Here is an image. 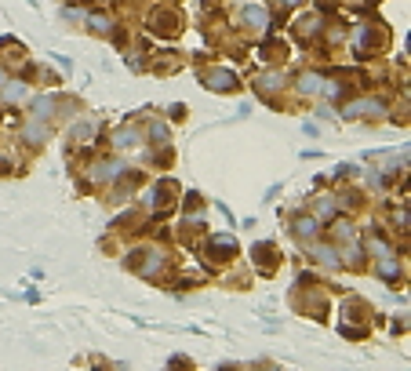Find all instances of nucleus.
<instances>
[{"mask_svg": "<svg viewBox=\"0 0 411 371\" xmlns=\"http://www.w3.org/2000/svg\"><path fill=\"white\" fill-rule=\"evenodd\" d=\"M244 25H248L251 33H266L269 30V11L262 8V4H251V8H244Z\"/></svg>", "mask_w": 411, "mask_h": 371, "instance_id": "obj_1", "label": "nucleus"}, {"mask_svg": "<svg viewBox=\"0 0 411 371\" xmlns=\"http://www.w3.org/2000/svg\"><path fill=\"white\" fill-rule=\"evenodd\" d=\"M149 25H153L157 33L175 36V33H178V15H171V11H153V15H149Z\"/></svg>", "mask_w": 411, "mask_h": 371, "instance_id": "obj_2", "label": "nucleus"}, {"mask_svg": "<svg viewBox=\"0 0 411 371\" xmlns=\"http://www.w3.org/2000/svg\"><path fill=\"white\" fill-rule=\"evenodd\" d=\"M208 87H215V92H233L237 87V76L229 70H211L208 73Z\"/></svg>", "mask_w": 411, "mask_h": 371, "instance_id": "obj_3", "label": "nucleus"}, {"mask_svg": "<svg viewBox=\"0 0 411 371\" xmlns=\"http://www.w3.org/2000/svg\"><path fill=\"white\" fill-rule=\"evenodd\" d=\"M320 233V222L313 219V215H310V219H295V237H299V240H313Z\"/></svg>", "mask_w": 411, "mask_h": 371, "instance_id": "obj_4", "label": "nucleus"}, {"mask_svg": "<svg viewBox=\"0 0 411 371\" xmlns=\"http://www.w3.org/2000/svg\"><path fill=\"white\" fill-rule=\"evenodd\" d=\"M0 87H4V102H11V106L30 98V87H25L22 81H15V84H0Z\"/></svg>", "mask_w": 411, "mask_h": 371, "instance_id": "obj_5", "label": "nucleus"}, {"mask_svg": "<svg viewBox=\"0 0 411 371\" xmlns=\"http://www.w3.org/2000/svg\"><path fill=\"white\" fill-rule=\"evenodd\" d=\"M299 87H302L306 95H320V87H324V76H320V73H302V76H299Z\"/></svg>", "mask_w": 411, "mask_h": 371, "instance_id": "obj_6", "label": "nucleus"}, {"mask_svg": "<svg viewBox=\"0 0 411 371\" xmlns=\"http://www.w3.org/2000/svg\"><path fill=\"white\" fill-rule=\"evenodd\" d=\"M51 113H55V102L51 98H33V117L36 120H48Z\"/></svg>", "mask_w": 411, "mask_h": 371, "instance_id": "obj_7", "label": "nucleus"}, {"mask_svg": "<svg viewBox=\"0 0 411 371\" xmlns=\"http://www.w3.org/2000/svg\"><path fill=\"white\" fill-rule=\"evenodd\" d=\"M44 131H48V127L41 124V120H30V124H25V142H44Z\"/></svg>", "mask_w": 411, "mask_h": 371, "instance_id": "obj_8", "label": "nucleus"}, {"mask_svg": "<svg viewBox=\"0 0 411 371\" xmlns=\"http://www.w3.org/2000/svg\"><path fill=\"white\" fill-rule=\"evenodd\" d=\"M313 259H317V262H324V266H339L335 248H324V244H317V248H313Z\"/></svg>", "mask_w": 411, "mask_h": 371, "instance_id": "obj_9", "label": "nucleus"}, {"mask_svg": "<svg viewBox=\"0 0 411 371\" xmlns=\"http://www.w3.org/2000/svg\"><path fill=\"white\" fill-rule=\"evenodd\" d=\"M95 168H98L95 178H106V182H113V178L120 175V164H117V160H109V164H95Z\"/></svg>", "mask_w": 411, "mask_h": 371, "instance_id": "obj_10", "label": "nucleus"}, {"mask_svg": "<svg viewBox=\"0 0 411 371\" xmlns=\"http://www.w3.org/2000/svg\"><path fill=\"white\" fill-rule=\"evenodd\" d=\"M131 142H143V131H138V127H124L117 135V146H131Z\"/></svg>", "mask_w": 411, "mask_h": 371, "instance_id": "obj_11", "label": "nucleus"}, {"mask_svg": "<svg viewBox=\"0 0 411 371\" xmlns=\"http://www.w3.org/2000/svg\"><path fill=\"white\" fill-rule=\"evenodd\" d=\"M87 22H92V30H95V33H113V22H109L106 15H92Z\"/></svg>", "mask_w": 411, "mask_h": 371, "instance_id": "obj_12", "label": "nucleus"}, {"mask_svg": "<svg viewBox=\"0 0 411 371\" xmlns=\"http://www.w3.org/2000/svg\"><path fill=\"white\" fill-rule=\"evenodd\" d=\"M92 131L95 127L87 124V120H81V124H73V135H81V142H92Z\"/></svg>", "mask_w": 411, "mask_h": 371, "instance_id": "obj_13", "label": "nucleus"}, {"mask_svg": "<svg viewBox=\"0 0 411 371\" xmlns=\"http://www.w3.org/2000/svg\"><path fill=\"white\" fill-rule=\"evenodd\" d=\"M317 25H320V19L310 15V19H302V22H299V33H317Z\"/></svg>", "mask_w": 411, "mask_h": 371, "instance_id": "obj_14", "label": "nucleus"}, {"mask_svg": "<svg viewBox=\"0 0 411 371\" xmlns=\"http://www.w3.org/2000/svg\"><path fill=\"white\" fill-rule=\"evenodd\" d=\"M149 135H153V142H168V127H164V124H153Z\"/></svg>", "mask_w": 411, "mask_h": 371, "instance_id": "obj_15", "label": "nucleus"}, {"mask_svg": "<svg viewBox=\"0 0 411 371\" xmlns=\"http://www.w3.org/2000/svg\"><path fill=\"white\" fill-rule=\"evenodd\" d=\"M8 171V157H0V175H4Z\"/></svg>", "mask_w": 411, "mask_h": 371, "instance_id": "obj_16", "label": "nucleus"}, {"mask_svg": "<svg viewBox=\"0 0 411 371\" xmlns=\"http://www.w3.org/2000/svg\"><path fill=\"white\" fill-rule=\"evenodd\" d=\"M8 81V73H4V66H0V84H4Z\"/></svg>", "mask_w": 411, "mask_h": 371, "instance_id": "obj_17", "label": "nucleus"}, {"mask_svg": "<svg viewBox=\"0 0 411 371\" xmlns=\"http://www.w3.org/2000/svg\"><path fill=\"white\" fill-rule=\"evenodd\" d=\"M284 4H295V0H284Z\"/></svg>", "mask_w": 411, "mask_h": 371, "instance_id": "obj_18", "label": "nucleus"}]
</instances>
